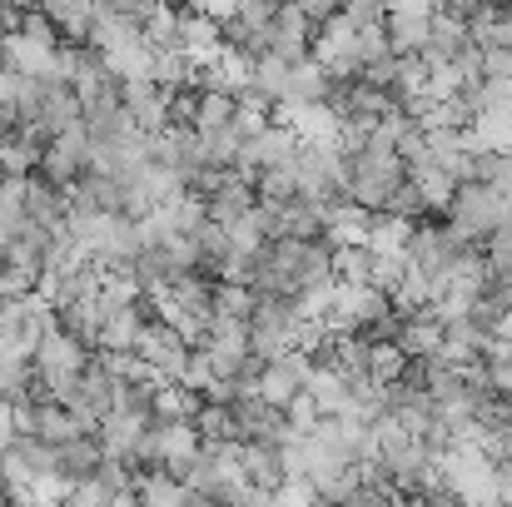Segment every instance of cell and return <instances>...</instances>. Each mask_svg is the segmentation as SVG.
Here are the masks:
<instances>
[{
    "label": "cell",
    "mask_w": 512,
    "mask_h": 507,
    "mask_svg": "<svg viewBox=\"0 0 512 507\" xmlns=\"http://www.w3.org/2000/svg\"><path fill=\"white\" fill-rule=\"evenodd\" d=\"M503 214H508V194H503L498 184H458V194H453L443 224L453 229V239H458L463 249H483L488 234L503 224Z\"/></svg>",
    "instance_id": "obj_1"
},
{
    "label": "cell",
    "mask_w": 512,
    "mask_h": 507,
    "mask_svg": "<svg viewBox=\"0 0 512 507\" xmlns=\"http://www.w3.org/2000/svg\"><path fill=\"white\" fill-rule=\"evenodd\" d=\"M299 338H304V319H299L294 299H259V309H254V319H249V348H254L259 358L274 363V358L294 353Z\"/></svg>",
    "instance_id": "obj_2"
},
{
    "label": "cell",
    "mask_w": 512,
    "mask_h": 507,
    "mask_svg": "<svg viewBox=\"0 0 512 507\" xmlns=\"http://www.w3.org/2000/svg\"><path fill=\"white\" fill-rule=\"evenodd\" d=\"M229 408H234V438H239V443H274V448H289V443L299 438V433L289 428V413L274 408V403H264L259 393H234Z\"/></svg>",
    "instance_id": "obj_3"
},
{
    "label": "cell",
    "mask_w": 512,
    "mask_h": 507,
    "mask_svg": "<svg viewBox=\"0 0 512 507\" xmlns=\"http://www.w3.org/2000/svg\"><path fill=\"white\" fill-rule=\"evenodd\" d=\"M95 169V150H90V125L80 120V125H70L65 135H55L50 145H45V160H40V174H50L55 184H80L85 174Z\"/></svg>",
    "instance_id": "obj_4"
},
{
    "label": "cell",
    "mask_w": 512,
    "mask_h": 507,
    "mask_svg": "<svg viewBox=\"0 0 512 507\" xmlns=\"http://www.w3.org/2000/svg\"><path fill=\"white\" fill-rule=\"evenodd\" d=\"M90 363H95V348L80 343L70 329H50V334L40 338V348H35V373H45L55 388L70 383V378H80Z\"/></svg>",
    "instance_id": "obj_5"
},
{
    "label": "cell",
    "mask_w": 512,
    "mask_h": 507,
    "mask_svg": "<svg viewBox=\"0 0 512 507\" xmlns=\"http://www.w3.org/2000/svg\"><path fill=\"white\" fill-rule=\"evenodd\" d=\"M155 373H160V383H179V373H184V363H189V343H184V334L179 329H170L165 319H150V329H145V338H140V348H135Z\"/></svg>",
    "instance_id": "obj_6"
},
{
    "label": "cell",
    "mask_w": 512,
    "mask_h": 507,
    "mask_svg": "<svg viewBox=\"0 0 512 507\" xmlns=\"http://www.w3.org/2000/svg\"><path fill=\"white\" fill-rule=\"evenodd\" d=\"M249 209H259V184H254V174H244V169H229V174L204 194V214H209L214 224H234V219H244Z\"/></svg>",
    "instance_id": "obj_7"
},
{
    "label": "cell",
    "mask_w": 512,
    "mask_h": 507,
    "mask_svg": "<svg viewBox=\"0 0 512 507\" xmlns=\"http://www.w3.org/2000/svg\"><path fill=\"white\" fill-rule=\"evenodd\" d=\"M309 373H314L309 353L294 348V353H284V358H274V363L264 368V378H259V398L274 403V408H289V403L309 388Z\"/></svg>",
    "instance_id": "obj_8"
},
{
    "label": "cell",
    "mask_w": 512,
    "mask_h": 507,
    "mask_svg": "<svg viewBox=\"0 0 512 507\" xmlns=\"http://www.w3.org/2000/svg\"><path fill=\"white\" fill-rule=\"evenodd\" d=\"M269 55H279V60H289V65H299V60L314 55V20H309L299 5H289V0H284V10H279L274 25H269Z\"/></svg>",
    "instance_id": "obj_9"
},
{
    "label": "cell",
    "mask_w": 512,
    "mask_h": 507,
    "mask_svg": "<svg viewBox=\"0 0 512 507\" xmlns=\"http://www.w3.org/2000/svg\"><path fill=\"white\" fill-rule=\"evenodd\" d=\"M125 115L145 130V135H160L170 130V90H160L155 80H125Z\"/></svg>",
    "instance_id": "obj_10"
},
{
    "label": "cell",
    "mask_w": 512,
    "mask_h": 507,
    "mask_svg": "<svg viewBox=\"0 0 512 507\" xmlns=\"http://www.w3.org/2000/svg\"><path fill=\"white\" fill-rule=\"evenodd\" d=\"M299 145H304V140H299L289 125H279V120H274L269 130H259V135L244 145L239 169H244V174H259V169H269V165H284V160H294V155H299Z\"/></svg>",
    "instance_id": "obj_11"
},
{
    "label": "cell",
    "mask_w": 512,
    "mask_h": 507,
    "mask_svg": "<svg viewBox=\"0 0 512 507\" xmlns=\"http://www.w3.org/2000/svg\"><path fill=\"white\" fill-rule=\"evenodd\" d=\"M408 184L418 189V199H423V209H428L433 219H443V214H448V204H453V194H458V179L438 165L433 155H423V160H413V165H408Z\"/></svg>",
    "instance_id": "obj_12"
},
{
    "label": "cell",
    "mask_w": 512,
    "mask_h": 507,
    "mask_svg": "<svg viewBox=\"0 0 512 507\" xmlns=\"http://www.w3.org/2000/svg\"><path fill=\"white\" fill-rule=\"evenodd\" d=\"M150 428H155V418H130V413H110L105 423H100V448H105V458H125V463H135L140 458V448H145V438H150Z\"/></svg>",
    "instance_id": "obj_13"
},
{
    "label": "cell",
    "mask_w": 512,
    "mask_h": 507,
    "mask_svg": "<svg viewBox=\"0 0 512 507\" xmlns=\"http://www.w3.org/2000/svg\"><path fill=\"white\" fill-rule=\"evenodd\" d=\"M155 319V304H135V309H120V314H105V329H100V348H115V353H135L140 338Z\"/></svg>",
    "instance_id": "obj_14"
},
{
    "label": "cell",
    "mask_w": 512,
    "mask_h": 507,
    "mask_svg": "<svg viewBox=\"0 0 512 507\" xmlns=\"http://www.w3.org/2000/svg\"><path fill=\"white\" fill-rule=\"evenodd\" d=\"M433 15H438V10H388L383 25H388L393 55H418V50H428V40H433Z\"/></svg>",
    "instance_id": "obj_15"
},
{
    "label": "cell",
    "mask_w": 512,
    "mask_h": 507,
    "mask_svg": "<svg viewBox=\"0 0 512 507\" xmlns=\"http://www.w3.org/2000/svg\"><path fill=\"white\" fill-rule=\"evenodd\" d=\"M443 338H448V324H443L433 309L408 314V319L398 324V348H403L408 358H438V353H443Z\"/></svg>",
    "instance_id": "obj_16"
},
{
    "label": "cell",
    "mask_w": 512,
    "mask_h": 507,
    "mask_svg": "<svg viewBox=\"0 0 512 507\" xmlns=\"http://www.w3.org/2000/svg\"><path fill=\"white\" fill-rule=\"evenodd\" d=\"M244 478L259 483V488H269V493H279L289 483L284 448H274V443H244Z\"/></svg>",
    "instance_id": "obj_17"
},
{
    "label": "cell",
    "mask_w": 512,
    "mask_h": 507,
    "mask_svg": "<svg viewBox=\"0 0 512 507\" xmlns=\"http://www.w3.org/2000/svg\"><path fill=\"white\" fill-rule=\"evenodd\" d=\"M55 453H60V478L65 483H90L100 473V463H105V448H100L95 433L90 438H75V443H60Z\"/></svg>",
    "instance_id": "obj_18"
},
{
    "label": "cell",
    "mask_w": 512,
    "mask_h": 507,
    "mask_svg": "<svg viewBox=\"0 0 512 507\" xmlns=\"http://www.w3.org/2000/svg\"><path fill=\"white\" fill-rule=\"evenodd\" d=\"M60 329H70L80 343H90V348L100 353V329H105V304H100V294L70 299V304L60 309Z\"/></svg>",
    "instance_id": "obj_19"
},
{
    "label": "cell",
    "mask_w": 512,
    "mask_h": 507,
    "mask_svg": "<svg viewBox=\"0 0 512 507\" xmlns=\"http://www.w3.org/2000/svg\"><path fill=\"white\" fill-rule=\"evenodd\" d=\"M309 398L319 403V413H324V418L358 413V403H353V393H348V383H343L339 368H314V373H309Z\"/></svg>",
    "instance_id": "obj_20"
},
{
    "label": "cell",
    "mask_w": 512,
    "mask_h": 507,
    "mask_svg": "<svg viewBox=\"0 0 512 507\" xmlns=\"http://www.w3.org/2000/svg\"><path fill=\"white\" fill-rule=\"evenodd\" d=\"M30 224V174H0V239Z\"/></svg>",
    "instance_id": "obj_21"
},
{
    "label": "cell",
    "mask_w": 512,
    "mask_h": 507,
    "mask_svg": "<svg viewBox=\"0 0 512 507\" xmlns=\"http://www.w3.org/2000/svg\"><path fill=\"white\" fill-rule=\"evenodd\" d=\"M334 95V80H329V70L309 55V60H299L294 65V75H289V100L284 105H319V100H329Z\"/></svg>",
    "instance_id": "obj_22"
},
{
    "label": "cell",
    "mask_w": 512,
    "mask_h": 507,
    "mask_svg": "<svg viewBox=\"0 0 512 507\" xmlns=\"http://www.w3.org/2000/svg\"><path fill=\"white\" fill-rule=\"evenodd\" d=\"M239 115V95L229 90H214V85H199V110H194V130L199 135H214V130H229Z\"/></svg>",
    "instance_id": "obj_23"
},
{
    "label": "cell",
    "mask_w": 512,
    "mask_h": 507,
    "mask_svg": "<svg viewBox=\"0 0 512 507\" xmlns=\"http://www.w3.org/2000/svg\"><path fill=\"white\" fill-rule=\"evenodd\" d=\"M289 75H294V65L289 60H279V55H259L254 60V75H249V90H259L274 110L289 100Z\"/></svg>",
    "instance_id": "obj_24"
},
{
    "label": "cell",
    "mask_w": 512,
    "mask_h": 507,
    "mask_svg": "<svg viewBox=\"0 0 512 507\" xmlns=\"http://www.w3.org/2000/svg\"><path fill=\"white\" fill-rule=\"evenodd\" d=\"M408 363H413V358L398 348V338H378V343H368V378H373L378 388H393V383H403Z\"/></svg>",
    "instance_id": "obj_25"
},
{
    "label": "cell",
    "mask_w": 512,
    "mask_h": 507,
    "mask_svg": "<svg viewBox=\"0 0 512 507\" xmlns=\"http://www.w3.org/2000/svg\"><path fill=\"white\" fill-rule=\"evenodd\" d=\"M35 438H45V443H75V438H90V428L70 413V408H60V403H45V408H35Z\"/></svg>",
    "instance_id": "obj_26"
},
{
    "label": "cell",
    "mask_w": 512,
    "mask_h": 507,
    "mask_svg": "<svg viewBox=\"0 0 512 507\" xmlns=\"http://www.w3.org/2000/svg\"><path fill=\"white\" fill-rule=\"evenodd\" d=\"M194 428H199L204 443H239V438H234V408H229V403L204 398L199 413H194Z\"/></svg>",
    "instance_id": "obj_27"
},
{
    "label": "cell",
    "mask_w": 512,
    "mask_h": 507,
    "mask_svg": "<svg viewBox=\"0 0 512 507\" xmlns=\"http://www.w3.org/2000/svg\"><path fill=\"white\" fill-rule=\"evenodd\" d=\"M254 309H259V294L249 289V284H214V314H224V319H254Z\"/></svg>",
    "instance_id": "obj_28"
},
{
    "label": "cell",
    "mask_w": 512,
    "mask_h": 507,
    "mask_svg": "<svg viewBox=\"0 0 512 507\" xmlns=\"http://www.w3.org/2000/svg\"><path fill=\"white\" fill-rule=\"evenodd\" d=\"M30 373H35V363L25 358V353H15L10 343H0V398H20L25 393V383H30Z\"/></svg>",
    "instance_id": "obj_29"
},
{
    "label": "cell",
    "mask_w": 512,
    "mask_h": 507,
    "mask_svg": "<svg viewBox=\"0 0 512 507\" xmlns=\"http://www.w3.org/2000/svg\"><path fill=\"white\" fill-rule=\"evenodd\" d=\"M334 274H339V284H373V249L368 244L334 249Z\"/></svg>",
    "instance_id": "obj_30"
},
{
    "label": "cell",
    "mask_w": 512,
    "mask_h": 507,
    "mask_svg": "<svg viewBox=\"0 0 512 507\" xmlns=\"http://www.w3.org/2000/svg\"><path fill=\"white\" fill-rule=\"evenodd\" d=\"M20 35H30V40H40V45H55V50L65 45L60 25H55V20H50L40 5H35V10H20Z\"/></svg>",
    "instance_id": "obj_31"
},
{
    "label": "cell",
    "mask_w": 512,
    "mask_h": 507,
    "mask_svg": "<svg viewBox=\"0 0 512 507\" xmlns=\"http://www.w3.org/2000/svg\"><path fill=\"white\" fill-rule=\"evenodd\" d=\"M110 503H115V493L100 478H90V483H70V493H65L60 507H110Z\"/></svg>",
    "instance_id": "obj_32"
},
{
    "label": "cell",
    "mask_w": 512,
    "mask_h": 507,
    "mask_svg": "<svg viewBox=\"0 0 512 507\" xmlns=\"http://www.w3.org/2000/svg\"><path fill=\"white\" fill-rule=\"evenodd\" d=\"M100 5H105V10H115V15H125V20H135V25L145 30V25L160 15V5H165V0H100Z\"/></svg>",
    "instance_id": "obj_33"
},
{
    "label": "cell",
    "mask_w": 512,
    "mask_h": 507,
    "mask_svg": "<svg viewBox=\"0 0 512 507\" xmlns=\"http://www.w3.org/2000/svg\"><path fill=\"white\" fill-rule=\"evenodd\" d=\"M339 15L353 25H373V20L388 15V0H339Z\"/></svg>",
    "instance_id": "obj_34"
},
{
    "label": "cell",
    "mask_w": 512,
    "mask_h": 507,
    "mask_svg": "<svg viewBox=\"0 0 512 507\" xmlns=\"http://www.w3.org/2000/svg\"><path fill=\"white\" fill-rule=\"evenodd\" d=\"M239 5H244V0H194L189 10H199V15H209V20H219V25H229V20L239 15Z\"/></svg>",
    "instance_id": "obj_35"
},
{
    "label": "cell",
    "mask_w": 512,
    "mask_h": 507,
    "mask_svg": "<svg viewBox=\"0 0 512 507\" xmlns=\"http://www.w3.org/2000/svg\"><path fill=\"white\" fill-rule=\"evenodd\" d=\"M0 507H15V483L5 478V468H0Z\"/></svg>",
    "instance_id": "obj_36"
},
{
    "label": "cell",
    "mask_w": 512,
    "mask_h": 507,
    "mask_svg": "<svg viewBox=\"0 0 512 507\" xmlns=\"http://www.w3.org/2000/svg\"><path fill=\"white\" fill-rule=\"evenodd\" d=\"M503 5H512V0H503Z\"/></svg>",
    "instance_id": "obj_37"
},
{
    "label": "cell",
    "mask_w": 512,
    "mask_h": 507,
    "mask_svg": "<svg viewBox=\"0 0 512 507\" xmlns=\"http://www.w3.org/2000/svg\"><path fill=\"white\" fill-rule=\"evenodd\" d=\"M0 403H5V398H0Z\"/></svg>",
    "instance_id": "obj_38"
}]
</instances>
